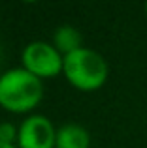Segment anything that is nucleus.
<instances>
[{"label": "nucleus", "mask_w": 147, "mask_h": 148, "mask_svg": "<svg viewBox=\"0 0 147 148\" xmlns=\"http://www.w3.org/2000/svg\"><path fill=\"white\" fill-rule=\"evenodd\" d=\"M55 148H91V133L79 124H64L57 127Z\"/></svg>", "instance_id": "obj_5"}, {"label": "nucleus", "mask_w": 147, "mask_h": 148, "mask_svg": "<svg viewBox=\"0 0 147 148\" xmlns=\"http://www.w3.org/2000/svg\"><path fill=\"white\" fill-rule=\"evenodd\" d=\"M145 15H147V4H145Z\"/></svg>", "instance_id": "obj_9"}, {"label": "nucleus", "mask_w": 147, "mask_h": 148, "mask_svg": "<svg viewBox=\"0 0 147 148\" xmlns=\"http://www.w3.org/2000/svg\"><path fill=\"white\" fill-rule=\"evenodd\" d=\"M44 99V81L25 68H10L0 77V107L13 114H32Z\"/></svg>", "instance_id": "obj_1"}, {"label": "nucleus", "mask_w": 147, "mask_h": 148, "mask_svg": "<svg viewBox=\"0 0 147 148\" xmlns=\"http://www.w3.org/2000/svg\"><path fill=\"white\" fill-rule=\"evenodd\" d=\"M57 143V127L45 114H32L21 120L17 131V148H55Z\"/></svg>", "instance_id": "obj_4"}, {"label": "nucleus", "mask_w": 147, "mask_h": 148, "mask_svg": "<svg viewBox=\"0 0 147 148\" xmlns=\"http://www.w3.org/2000/svg\"><path fill=\"white\" fill-rule=\"evenodd\" d=\"M62 73L74 88L81 92H94L106 84L110 66L98 51L81 47L64 56Z\"/></svg>", "instance_id": "obj_2"}, {"label": "nucleus", "mask_w": 147, "mask_h": 148, "mask_svg": "<svg viewBox=\"0 0 147 148\" xmlns=\"http://www.w3.org/2000/svg\"><path fill=\"white\" fill-rule=\"evenodd\" d=\"M17 131H19V126H15L13 122H0V143L15 145Z\"/></svg>", "instance_id": "obj_7"}, {"label": "nucleus", "mask_w": 147, "mask_h": 148, "mask_svg": "<svg viewBox=\"0 0 147 148\" xmlns=\"http://www.w3.org/2000/svg\"><path fill=\"white\" fill-rule=\"evenodd\" d=\"M21 68L42 81L53 79L64 69V54L49 41L34 40L28 41L21 51Z\"/></svg>", "instance_id": "obj_3"}, {"label": "nucleus", "mask_w": 147, "mask_h": 148, "mask_svg": "<svg viewBox=\"0 0 147 148\" xmlns=\"http://www.w3.org/2000/svg\"><path fill=\"white\" fill-rule=\"evenodd\" d=\"M53 45H55L57 49L60 51V53L66 56V54L74 53V51L85 47L83 45V36H81V32L76 28V26L72 25H60L57 26L55 34H53Z\"/></svg>", "instance_id": "obj_6"}, {"label": "nucleus", "mask_w": 147, "mask_h": 148, "mask_svg": "<svg viewBox=\"0 0 147 148\" xmlns=\"http://www.w3.org/2000/svg\"><path fill=\"white\" fill-rule=\"evenodd\" d=\"M0 77H2V71H0Z\"/></svg>", "instance_id": "obj_10"}, {"label": "nucleus", "mask_w": 147, "mask_h": 148, "mask_svg": "<svg viewBox=\"0 0 147 148\" xmlns=\"http://www.w3.org/2000/svg\"><path fill=\"white\" fill-rule=\"evenodd\" d=\"M0 148H17L15 145H8V143H0Z\"/></svg>", "instance_id": "obj_8"}]
</instances>
